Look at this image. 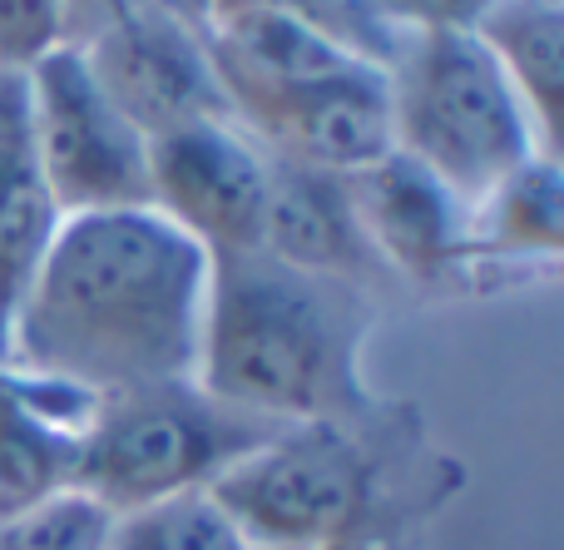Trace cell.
Listing matches in <instances>:
<instances>
[{"label":"cell","mask_w":564,"mask_h":550,"mask_svg":"<svg viewBox=\"0 0 564 550\" xmlns=\"http://www.w3.org/2000/svg\"><path fill=\"white\" fill-rule=\"evenodd\" d=\"M208 254L159 208H109L59 224L6 323V347L59 392L115 397L194 377Z\"/></svg>","instance_id":"cell-1"},{"label":"cell","mask_w":564,"mask_h":550,"mask_svg":"<svg viewBox=\"0 0 564 550\" xmlns=\"http://www.w3.org/2000/svg\"><path fill=\"white\" fill-rule=\"evenodd\" d=\"M371 288L278 263L263 248L208 258L194 382L273 427L361 422L377 397L361 373Z\"/></svg>","instance_id":"cell-2"},{"label":"cell","mask_w":564,"mask_h":550,"mask_svg":"<svg viewBox=\"0 0 564 550\" xmlns=\"http://www.w3.org/2000/svg\"><path fill=\"white\" fill-rule=\"evenodd\" d=\"M401 462H416V446L387 432L377 412L361 422H302L273 432L208 492L258 550L397 546L411 516L391 486Z\"/></svg>","instance_id":"cell-3"},{"label":"cell","mask_w":564,"mask_h":550,"mask_svg":"<svg viewBox=\"0 0 564 550\" xmlns=\"http://www.w3.org/2000/svg\"><path fill=\"white\" fill-rule=\"evenodd\" d=\"M391 144L476 208L525 159L550 154L506 69L470 30H401L387 60Z\"/></svg>","instance_id":"cell-4"},{"label":"cell","mask_w":564,"mask_h":550,"mask_svg":"<svg viewBox=\"0 0 564 550\" xmlns=\"http://www.w3.org/2000/svg\"><path fill=\"white\" fill-rule=\"evenodd\" d=\"M273 432L282 427L218 402L194 377L95 397L85 427L69 436L65 486L99 502L109 516H124L164 496L214 486Z\"/></svg>","instance_id":"cell-5"},{"label":"cell","mask_w":564,"mask_h":550,"mask_svg":"<svg viewBox=\"0 0 564 550\" xmlns=\"http://www.w3.org/2000/svg\"><path fill=\"white\" fill-rule=\"evenodd\" d=\"M30 154L59 214L154 208L149 139L115 109L75 45H55L25 69Z\"/></svg>","instance_id":"cell-6"},{"label":"cell","mask_w":564,"mask_h":550,"mask_svg":"<svg viewBox=\"0 0 564 550\" xmlns=\"http://www.w3.org/2000/svg\"><path fill=\"white\" fill-rule=\"evenodd\" d=\"M79 55L99 89L144 139L208 125V119H234L204 30L169 0L129 10L105 35L79 45Z\"/></svg>","instance_id":"cell-7"},{"label":"cell","mask_w":564,"mask_h":550,"mask_svg":"<svg viewBox=\"0 0 564 550\" xmlns=\"http://www.w3.org/2000/svg\"><path fill=\"white\" fill-rule=\"evenodd\" d=\"M234 125L268 159H288L322 174H361L391 149V99L387 69L357 60L337 75L297 79V85L228 89Z\"/></svg>","instance_id":"cell-8"},{"label":"cell","mask_w":564,"mask_h":550,"mask_svg":"<svg viewBox=\"0 0 564 550\" xmlns=\"http://www.w3.org/2000/svg\"><path fill=\"white\" fill-rule=\"evenodd\" d=\"M149 198L208 258L248 254L263 234L268 154L234 119L159 134L149 139Z\"/></svg>","instance_id":"cell-9"},{"label":"cell","mask_w":564,"mask_h":550,"mask_svg":"<svg viewBox=\"0 0 564 550\" xmlns=\"http://www.w3.org/2000/svg\"><path fill=\"white\" fill-rule=\"evenodd\" d=\"M347 194L381 273L446 283L470 263V208L456 204L416 159L391 149L361 174H347Z\"/></svg>","instance_id":"cell-10"},{"label":"cell","mask_w":564,"mask_h":550,"mask_svg":"<svg viewBox=\"0 0 564 550\" xmlns=\"http://www.w3.org/2000/svg\"><path fill=\"white\" fill-rule=\"evenodd\" d=\"M258 248L273 254L278 263L347 278V283L361 288H371L381 273L377 254L361 238L347 179L288 164V159H268V198H263Z\"/></svg>","instance_id":"cell-11"},{"label":"cell","mask_w":564,"mask_h":550,"mask_svg":"<svg viewBox=\"0 0 564 550\" xmlns=\"http://www.w3.org/2000/svg\"><path fill=\"white\" fill-rule=\"evenodd\" d=\"M470 35L506 69L520 105L535 119L540 144L555 154L564 89V0H496Z\"/></svg>","instance_id":"cell-12"},{"label":"cell","mask_w":564,"mask_h":550,"mask_svg":"<svg viewBox=\"0 0 564 550\" xmlns=\"http://www.w3.org/2000/svg\"><path fill=\"white\" fill-rule=\"evenodd\" d=\"M564 248V204L555 154H535L470 208V258L555 263Z\"/></svg>","instance_id":"cell-13"},{"label":"cell","mask_w":564,"mask_h":550,"mask_svg":"<svg viewBox=\"0 0 564 550\" xmlns=\"http://www.w3.org/2000/svg\"><path fill=\"white\" fill-rule=\"evenodd\" d=\"M59 224H65V214L50 198L30 144L0 159V343H6L10 313L20 308L35 268L45 263Z\"/></svg>","instance_id":"cell-14"},{"label":"cell","mask_w":564,"mask_h":550,"mask_svg":"<svg viewBox=\"0 0 564 550\" xmlns=\"http://www.w3.org/2000/svg\"><path fill=\"white\" fill-rule=\"evenodd\" d=\"M105 550H258L208 486L115 516Z\"/></svg>","instance_id":"cell-15"},{"label":"cell","mask_w":564,"mask_h":550,"mask_svg":"<svg viewBox=\"0 0 564 550\" xmlns=\"http://www.w3.org/2000/svg\"><path fill=\"white\" fill-rule=\"evenodd\" d=\"M198 6H204V20H218V15H297L381 69H387V60L397 55V40H401V30H387L377 15H371L367 0H198Z\"/></svg>","instance_id":"cell-16"},{"label":"cell","mask_w":564,"mask_h":550,"mask_svg":"<svg viewBox=\"0 0 564 550\" xmlns=\"http://www.w3.org/2000/svg\"><path fill=\"white\" fill-rule=\"evenodd\" d=\"M115 516L99 502L69 492H50L45 502L0 521V550H105Z\"/></svg>","instance_id":"cell-17"},{"label":"cell","mask_w":564,"mask_h":550,"mask_svg":"<svg viewBox=\"0 0 564 550\" xmlns=\"http://www.w3.org/2000/svg\"><path fill=\"white\" fill-rule=\"evenodd\" d=\"M59 40V0H0V69H30Z\"/></svg>","instance_id":"cell-18"},{"label":"cell","mask_w":564,"mask_h":550,"mask_svg":"<svg viewBox=\"0 0 564 550\" xmlns=\"http://www.w3.org/2000/svg\"><path fill=\"white\" fill-rule=\"evenodd\" d=\"M496 0H367L381 25L401 30H476Z\"/></svg>","instance_id":"cell-19"},{"label":"cell","mask_w":564,"mask_h":550,"mask_svg":"<svg viewBox=\"0 0 564 550\" xmlns=\"http://www.w3.org/2000/svg\"><path fill=\"white\" fill-rule=\"evenodd\" d=\"M139 6H149V0H59V40L79 50Z\"/></svg>","instance_id":"cell-20"},{"label":"cell","mask_w":564,"mask_h":550,"mask_svg":"<svg viewBox=\"0 0 564 550\" xmlns=\"http://www.w3.org/2000/svg\"><path fill=\"white\" fill-rule=\"evenodd\" d=\"M30 144V95L25 69H0V159Z\"/></svg>","instance_id":"cell-21"},{"label":"cell","mask_w":564,"mask_h":550,"mask_svg":"<svg viewBox=\"0 0 564 550\" xmlns=\"http://www.w3.org/2000/svg\"><path fill=\"white\" fill-rule=\"evenodd\" d=\"M322 550H397V546H387V541H357V546H322Z\"/></svg>","instance_id":"cell-22"}]
</instances>
